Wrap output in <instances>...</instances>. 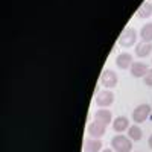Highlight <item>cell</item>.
I'll list each match as a JSON object with an SVG mask.
<instances>
[{"instance_id": "cell-1", "label": "cell", "mask_w": 152, "mask_h": 152, "mask_svg": "<svg viewBox=\"0 0 152 152\" xmlns=\"http://www.w3.org/2000/svg\"><path fill=\"white\" fill-rule=\"evenodd\" d=\"M111 146L114 152H131L132 151V140L123 134H117L113 137Z\"/></svg>"}, {"instance_id": "cell-2", "label": "cell", "mask_w": 152, "mask_h": 152, "mask_svg": "<svg viewBox=\"0 0 152 152\" xmlns=\"http://www.w3.org/2000/svg\"><path fill=\"white\" fill-rule=\"evenodd\" d=\"M137 40V32L132 29V28H125L122 31V34L119 35V44L123 46V47H131L134 46Z\"/></svg>"}, {"instance_id": "cell-3", "label": "cell", "mask_w": 152, "mask_h": 152, "mask_svg": "<svg viewBox=\"0 0 152 152\" xmlns=\"http://www.w3.org/2000/svg\"><path fill=\"white\" fill-rule=\"evenodd\" d=\"M113 102H114V93L110 91V90H100L94 97V104L100 108L111 107Z\"/></svg>"}, {"instance_id": "cell-4", "label": "cell", "mask_w": 152, "mask_h": 152, "mask_svg": "<svg viewBox=\"0 0 152 152\" xmlns=\"http://www.w3.org/2000/svg\"><path fill=\"white\" fill-rule=\"evenodd\" d=\"M151 116V107L148 104H140L132 111V120L135 123H143Z\"/></svg>"}, {"instance_id": "cell-5", "label": "cell", "mask_w": 152, "mask_h": 152, "mask_svg": "<svg viewBox=\"0 0 152 152\" xmlns=\"http://www.w3.org/2000/svg\"><path fill=\"white\" fill-rule=\"evenodd\" d=\"M100 84H102L107 90H110V88L116 87L117 85V73L114 70H104L102 75H100Z\"/></svg>"}, {"instance_id": "cell-6", "label": "cell", "mask_w": 152, "mask_h": 152, "mask_svg": "<svg viewBox=\"0 0 152 152\" xmlns=\"http://www.w3.org/2000/svg\"><path fill=\"white\" fill-rule=\"evenodd\" d=\"M105 131H107V125L100 123L97 120H94V122H91L90 125H88V134H90L93 138H100L105 134Z\"/></svg>"}, {"instance_id": "cell-7", "label": "cell", "mask_w": 152, "mask_h": 152, "mask_svg": "<svg viewBox=\"0 0 152 152\" xmlns=\"http://www.w3.org/2000/svg\"><path fill=\"white\" fill-rule=\"evenodd\" d=\"M116 64H117V67L122 69V70L131 69V66L134 64L132 55H131V53H120V55H117V58H116Z\"/></svg>"}, {"instance_id": "cell-8", "label": "cell", "mask_w": 152, "mask_h": 152, "mask_svg": "<svg viewBox=\"0 0 152 152\" xmlns=\"http://www.w3.org/2000/svg\"><path fill=\"white\" fill-rule=\"evenodd\" d=\"M102 151V142L99 138H85L84 152H100Z\"/></svg>"}, {"instance_id": "cell-9", "label": "cell", "mask_w": 152, "mask_h": 152, "mask_svg": "<svg viewBox=\"0 0 152 152\" xmlns=\"http://www.w3.org/2000/svg\"><path fill=\"white\" fill-rule=\"evenodd\" d=\"M128 128H129V120L126 119L125 116H119V117L114 119V122H113V129L116 131V132L122 134L123 131H128Z\"/></svg>"}, {"instance_id": "cell-10", "label": "cell", "mask_w": 152, "mask_h": 152, "mask_svg": "<svg viewBox=\"0 0 152 152\" xmlns=\"http://www.w3.org/2000/svg\"><path fill=\"white\" fill-rule=\"evenodd\" d=\"M148 66L142 61H135L134 64L131 66V75L135 76V78H145V75L148 73Z\"/></svg>"}, {"instance_id": "cell-11", "label": "cell", "mask_w": 152, "mask_h": 152, "mask_svg": "<svg viewBox=\"0 0 152 152\" xmlns=\"http://www.w3.org/2000/svg\"><path fill=\"white\" fill-rule=\"evenodd\" d=\"M152 52V43H146V41H142L135 46V55L140 56V58H145L148 55H151Z\"/></svg>"}, {"instance_id": "cell-12", "label": "cell", "mask_w": 152, "mask_h": 152, "mask_svg": "<svg viewBox=\"0 0 152 152\" xmlns=\"http://www.w3.org/2000/svg\"><path fill=\"white\" fill-rule=\"evenodd\" d=\"M111 119H113V113H111L110 110H107V108H100V110H97V113H96V119H94V120L104 123V125H110Z\"/></svg>"}, {"instance_id": "cell-13", "label": "cell", "mask_w": 152, "mask_h": 152, "mask_svg": "<svg viewBox=\"0 0 152 152\" xmlns=\"http://www.w3.org/2000/svg\"><path fill=\"white\" fill-rule=\"evenodd\" d=\"M151 14H152V3L151 2H143L135 12V15L140 18H148Z\"/></svg>"}, {"instance_id": "cell-14", "label": "cell", "mask_w": 152, "mask_h": 152, "mask_svg": "<svg viewBox=\"0 0 152 152\" xmlns=\"http://www.w3.org/2000/svg\"><path fill=\"white\" fill-rule=\"evenodd\" d=\"M128 137L131 138V140H134V142H140L142 140V137H143V131H142V128L138 125H132V126H129L128 128Z\"/></svg>"}, {"instance_id": "cell-15", "label": "cell", "mask_w": 152, "mask_h": 152, "mask_svg": "<svg viewBox=\"0 0 152 152\" xmlns=\"http://www.w3.org/2000/svg\"><path fill=\"white\" fill-rule=\"evenodd\" d=\"M140 37H142V41H146V43L152 41V23L143 24L140 31Z\"/></svg>"}, {"instance_id": "cell-16", "label": "cell", "mask_w": 152, "mask_h": 152, "mask_svg": "<svg viewBox=\"0 0 152 152\" xmlns=\"http://www.w3.org/2000/svg\"><path fill=\"white\" fill-rule=\"evenodd\" d=\"M145 84L148 85V87H152V69H149L148 70V73L145 75Z\"/></svg>"}, {"instance_id": "cell-17", "label": "cell", "mask_w": 152, "mask_h": 152, "mask_svg": "<svg viewBox=\"0 0 152 152\" xmlns=\"http://www.w3.org/2000/svg\"><path fill=\"white\" fill-rule=\"evenodd\" d=\"M148 143H149V148H152V134L149 135V140H148Z\"/></svg>"}, {"instance_id": "cell-18", "label": "cell", "mask_w": 152, "mask_h": 152, "mask_svg": "<svg viewBox=\"0 0 152 152\" xmlns=\"http://www.w3.org/2000/svg\"><path fill=\"white\" fill-rule=\"evenodd\" d=\"M100 152H114V149H110L108 148V149H104V151H100Z\"/></svg>"}]
</instances>
